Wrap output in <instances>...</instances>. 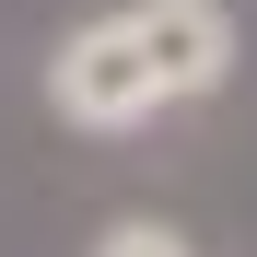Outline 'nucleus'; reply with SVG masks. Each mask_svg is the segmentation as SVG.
<instances>
[{
  "label": "nucleus",
  "instance_id": "f257e3e1",
  "mask_svg": "<svg viewBox=\"0 0 257 257\" xmlns=\"http://www.w3.org/2000/svg\"><path fill=\"white\" fill-rule=\"evenodd\" d=\"M47 94H59V117H70V128H141V117L176 105L128 12H105V24H82V35H70L59 70H47Z\"/></svg>",
  "mask_w": 257,
  "mask_h": 257
},
{
  "label": "nucleus",
  "instance_id": "f03ea898",
  "mask_svg": "<svg viewBox=\"0 0 257 257\" xmlns=\"http://www.w3.org/2000/svg\"><path fill=\"white\" fill-rule=\"evenodd\" d=\"M128 24H141V47H152V70H164L176 105L234 70V12L222 0H128Z\"/></svg>",
  "mask_w": 257,
  "mask_h": 257
},
{
  "label": "nucleus",
  "instance_id": "7ed1b4c3",
  "mask_svg": "<svg viewBox=\"0 0 257 257\" xmlns=\"http://www.w3.org/2000/svg\"><path fill=\"white\" fill-rule=\"evenodd\" d=\"M94 257H187V245H176V234H164V222H117V234H105Z\"/></svg>",
  "mask_w": 257,
  "mask_h": 257
}]
</instances>
